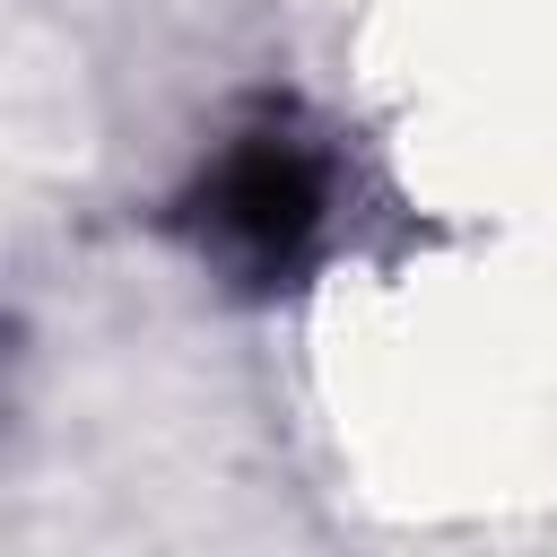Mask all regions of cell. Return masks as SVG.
<instances>
[{
    "instance_id": "6da1fadb",
    "label": "cell",
    "mask_w": 557,
    "mask_h": 557,
    "mask_svg": "<svg viewBox=\"0 0 557 557\" xmlns=\"http://www.w3.org/2000/svg\"><path fill=\"white\" fill-rule=\"evenodd\" d=\"M165 226L191 244V261L209 278H226L244 296L305 287V270L331 252V226H339V157L296 104L261 96L191 165Z\"/></svg>"
}]
</instances>
